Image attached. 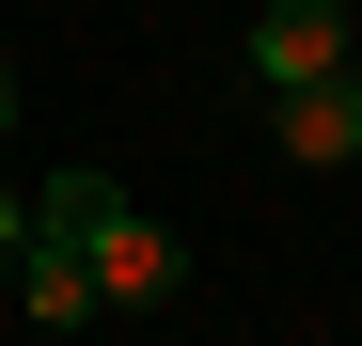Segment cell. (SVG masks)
I'll use <instances>...</instances> for the list:
<instances>
[{"instance_id": "6da1fadb", "label": "cell", "mask_w": 362, "mask_h": 346, "mask_svg": "<svg viewBox=\"0 0 362 346\" xmlns=\"http://www.w3.org/2000/svg\"><path fill=\"white\" fill-rule=\"evenodd\" d=\"M32 220H64V237L95 252V315H158L173 283H189V252H173V237H158L127 189H110L95 157H64V173H47V189H32Z\"/></svg>"}, {"instance_id": "3957f363", "label": "cell", "mask_w": 362, "mask_h": 346, "mask_svg": "<svg viewBox=\"0 0 362 346\" xmlns=\"http://www.w3.org/2000/svg\"><path fill=\"white\" fill-rule=\"evenodd\" d=\"M284 157H299V173H346V157H362V79L284 95Z\"/></svg>"}, {"instance_id": "7a4b0ae2", "label": "cell", "mask_w": 362, "mask_h": 346, "mask_svg": "<svg viewBox=\"0 0 362 346\" xmlns=\"http://www.w3.org/2000/svg\"><path fill=\"white\" fill-rule=\"evenodd\" d=\"M252 79H268V95L346 79V0H268V16H252Z\"/></svg>"}, {"instance_id": "5b68a950", "label": "cell", "mask_w": 362, "mask_h": 346, "mask_svg": "<svg viewBox=\"0 0 362 346\" xmlns=\"http://www.w3.org/2000/svg\"><path fill=\"white\" fill-rule=\"evenodd\" d=\"M0 252H32V189H16V173H0Z\"/></svg>"}, {"instance_id": "8992f818", "label": "cell", "mask_w": 362, "mask_h": 346, "mask_svg": "<svg viewBox=\"0 0 362 346\" xmlns=\"http://www.w3.org/2000/svg\"><path fill=\"white\" fill-rule=\"evenodd\" d=\"M0 126H16V64H0Z\"/></svg>"}, {"instance_id": "277c9868", "label": "cell", "mask_w": 362, "mask_h": 346, "mask_svg": "<svg viewBox=\"0 0 362 346\" xmlns=\"http://www.w3.org/2000/svg\"><path fill=\"white\" fill-rule=\"evenodd\" d=\"M79 315H95V252L64 220H32V330H79Z\"/></svg>"}]
</instances>
